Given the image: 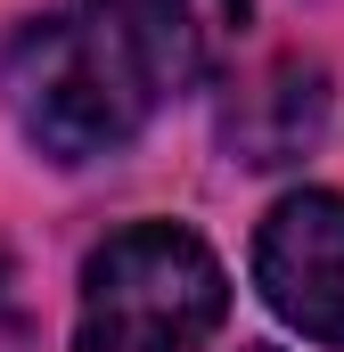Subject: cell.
Listing matches in <instances>:
<instances>
[{
  "label": "cell",
  "mask_w": 344,
  "mask_h": 352,
  "mask_svg": "<svg viewBox=\"0 0 344 352\" xmlns=\"http://www.w3.org/2000/svg\"><path fill=\"white\" fill-rule=\"evenodd\" d=\"M0 90H8L17 131L50 164H98V156H115L148 123V107H156L148 74L115 50V33L90 8L25 16L8 33V50H0Z\"/></svg>",
  "instance_id": "obj_1"
},
{
  "label": "cell",
  "mask_w": 344,
  "mask_h": 352,
  "mask_svg": "<svg viewBox=\"0 0 344 352\" xmlns=\"http://www.w3.org/2000/svg\"><path fill=\"white\" fill-rule=\"evenodd\" d=\"M230 311L213 246L180 221H131L83 263L74 352H197Z\"/></svg>",
  "instance_id": "obj_2"
},
{
  "label": "cell",
  "mask_w": 344,
  "mask_h": 352,
  "mask_svg": "<svg viewBox=\"0 0 344 352\" xmlns=\"http://www.w3.org/2000/svg\"><path fill=\"white\" fill-rule=\"evenodd\" d=\"M255 287L287 328L344 352V197L336 188H295L262 213Z\"/></svg>",
  "instance_id": "obj_3"
},
{
  "label": "cell",
  "mask_w": 344,
  "mask_h": 352,
  "mask_svg": "<svg viewBox=\"0 0 344 352\" xmlns=\"http://www.w3.org/2000/svg\"><path fill=\"white\" fill-rule=\"evenodd\" d=\"M74 8H90L115 33V50L148 74L156 98L222 74L246 33V0H74Z\"/></svg>",
  "instance_id": "obj_4"
},
{
  "label": "cell",
  "mask_w": 344,
  "mask_h": 352,
  "mask_svg": "<svg viewBox=\"0 0 344 352\" xmlns=\"http://www.w3.org/2000/svg\"><path fill=\"white\" fill-rule=\"evenodd\" d=\"M328 131V74L312 58H270L255 82L230 90L222 107V148L238 164H287Z\"/></svg>",
  "instance_id": "obj_5"
},
{
  "label": "cell",
  "mask_w": 344,
  "mask_h": 352,
  "mask_svg": "<svg viewBox=\"0 0 344 352\" xmlns=\"http://www.w3.org/2000/svg\"><path fill=\"white\" fill-rule=\"evenodd\" d=\"M0 352H33V303H25V278L0 246Z\"/></svg>",
  "instance_id": "obj_6"
},
{
  "label": "cell",
  "mask_w": 344,
  "mask_h": 352,
  "mask_svg": "<svg viewBox=\"0 0 344 352\" xmlns=\"http://www.w3.org/2000/svg\"><path fill=\"white\" fill-rule=\"evenodd\" d=\"M238 352H279V344H238Z\"/></svg>",
  "instance_id": "obj_7"
}]
</instances>
